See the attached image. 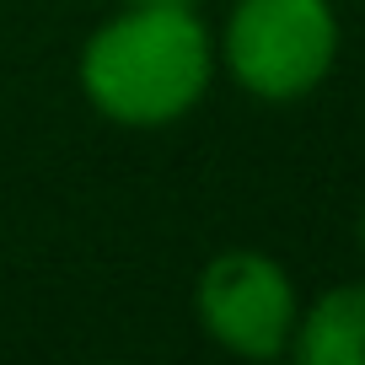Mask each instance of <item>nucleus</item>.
Listing matches in <instances>:
<instances>
[{"mask_svg":"<svg viewBox=\"0 0 365 365\" xmlns=\"http://www.w3.org/2000/svg\"><path fill=\"white\" fill-rule=\"evenodd\" d=\"M290 354L301 365H365V285H333L296 317Z\"/></svg>","mask_w":365,"mask_h":365,"instance_id":"20e7f679","label":"nucleus"},{"mask_svg":"<svg viewBox=\"0 0 365 365\" xmlns=\"http://www.w3.org/2000/svg\"><path fill=\"white\" fill-rule=\"evenodd\" d=\"M354 242H360V252H365V210H360V220H354Z\"/></svg>","mask_w":365,"mask_h":365,"instance_id":"423d86ee","label":"nucleus"},{"mask_svg":"<svg viewBox=\"0 0 365 365\" xmlns=\"http://www.w3.org/2000/svg\"><path fill=\"white\" fill-rule=\"evenodd\" d=\"M76 81L108 124L167 129L205 103L215 81V38L194 6H124L81 43Z\"/></svg>","mask_w":365,"mask_h":365,"instance_id":"f257e3e1","label":"nucleus"},{"mask_svg":"<svg viewBox=\"0 0 365 365\" xmlns=\"http://www.w3.org/2000/svg\"><path fill=\"white\" fill-rule=\"evenodd\" d=\"M199 328L237 360H279L296 339L301 301L290 285V269L269 252L231 247L205 263L194 285Z\"/></svg>","mask_w":365,"mask_h":365,"instance_id":"7ed1b4c3","label":"nucleus"},{"mask_svg":"<svg viewBox=\"0 0 365 365\" xmlns=\"http://www.w3.org/2000/svg\"><path fill=\"white\" fill-rule=\"evenodd\" d=\"M124 6H194V0H124Z\"/></svg>","mask_w":365,"mask_h":365,"instance_id":"39448f33","label":"nucleus"},{"mask_svg":"<svg viewBox=\"0 0 365 365\" xmlns=\"http://www.w3.org/2000/svg\"><path fill=\"white\" fill-rule=\"evenodd\" d=\"M333 0H237L220 27L215 70H226L252 103H301L339 65Z\"/></svg>","mask_w":365,"mask_h":365,"instance_id":"f03ea898","label":"nucleus"}]
</instances>
